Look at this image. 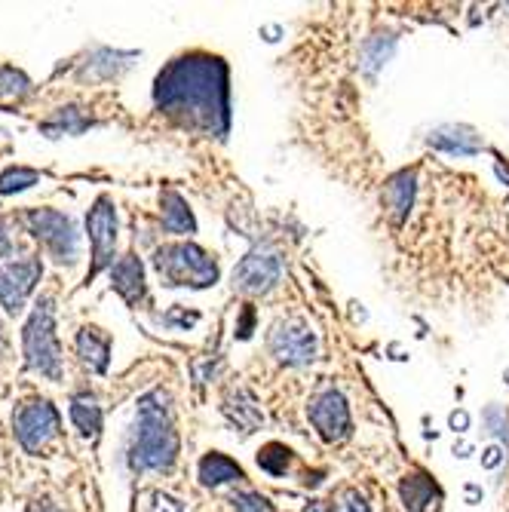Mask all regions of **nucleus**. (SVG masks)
<instances>
[{"label": "nucleus", "mask_w": 509, "mask_h": 512, "mask_svg": "<svg viewBox=\"0 0 509 512\" xmlns=\"http://www.w3.org/2000/svg\"><path fill=\"white\" fill-rule=\"evenodd\" d=\"M267 347L276 362L283 365H307L316 359V335L301 319H280L270 329Z\"/></svg>", "instance_id": "9d476101"}, {"label": "nucleus", "mask_w": 509, "mask_h": 512, "mask_svg": "<svg viewBox=\"0 0 509 512\" xmlns=\"http://www.w3.org/2000/svg\"><path fill=\"white\" fill-rule=\"evenodd\" d=\"M154 102L181 126L224 138L230 129V86L224 59L209 53L172 59L154 83Z\"/></svg>", "instance_id": "f257e3e1"}, {"label": "nucleus", "mask_w": 509, "mask_h": 512, "mask_svg": "<svg viewBox=\"0 0 509 512\" xmlns=\"http://www.w3.org/2000/svg\"><path fill=\"white\" fill-rule=\"evenodd\" d=\"M77 356L89 371L105 375L111 362V338L102 335V329H96V325H83L77 332Z\"/></svg>", "instance_id": "4468645a"}, {"label": "nucleus", "mask_w": 509, "mask_h": 512, "mask_svg": "<svg viewBox=\"0 0 509 512\" xmlns=\"http://www.w3.org/2000/svg\"><path fill=\"white\" fill-rule=\"evenodd\" d=\"M347 509H350V512H372V506H368V503H365V497H362V494H356V491H350V494H347Z\"/></svg>", "instance_id": "c756f323"}, {"label": "nucleus", "mask_w": 509, "mask_h": 512, "mask_svg": "<svg viewBox=\"0 0 509 512\" xmlns=\"http://www.w3.org/2000/svg\"><path fill=\"white\" fill-rule=\"evenodd\" d=\"M485 424L491 427L494 436H500V439L509 442V417H506L503 408H488V411H485Z\"/></svg>", "instance_id": "bb28decb"}, {"label": "nucleus", "mask_w": 509, "mask_h": 512, "mask_svg": "<svg viewBox=\"0 0 509 512\" xmlns=\"http://www.w3.org/2000/svg\"><path fill=\"white\" fill-rule=\"evenodd\" d=\"M399 494H402V503L408 512H427V506L436 509V500H439V488L430 476L424 473H411L402 479L399 485Z\"/></svg>", "instance_id": "f3484780"}, {"label": "nucleus", "mask_w": 509, "mask_h": 512, "mask_svg": "<svg viewBox=\"0 0 509 512\" xmlns=\"http://www.w3.org/2000/svg\"><path fill=\"white\" fill-rule=\"evenodd\" d=\"M111 289L129 304V307H138L148 295V286H145V267L138 261V255H123L114 267H111Z\"/></svg>", "instance_id": "ddd939ff"}, {"label": "nucleus", "mask_w": 509, "mask_h": 512, "mask_svg": "<svg viewBox=\"0 0 509 512\" xmlns=\"http://www.w3.org/2000/svg\"><path fill=\"white\" fill-rule=\"evenodd\" d=\"M92 126V120L89 117H83V111L80 108H59L53 117H46L43 123H40V129L50 135V138H62V135H80V132H86Z\"/></svg>", "instance_id": "aec40b11"}, {"label": "nucleus", "mask_w": 509, "mask_h": 512, "mask_svg": "<svg viewBox=\"0 0 509 512\" xmlns=\"http://www.w3.org/2000/svg\"><path fill=\"white\" fill-rule=\"evenodd\" d=\"M22 350H25V365L37 375L62 381V347L56 335V307L50 298H40L25 322L22 332Z\"/></svg>", "instance_id": "7ed1b4c3"}, {"label": "nucleus", "mask_w": 509, "mask_h": 512, "mask_svg": "<svg viewBox=\"0 0 509 512\" xmlns=\"http://www.w3.org/2000/svg\"><path fill=\"white\" fill-rule=\"evenodd\" d=\"M200 482L206 488H218V485H227V482H240L243 479V467L237 460H230L227 454L221 451H209L203 460H200Z\"/></svg>", "instance_id": "6ab92c4d"}, {"label": "nucleus", "mask_w": 509, "mask_h": 512, "mask_svg": "<svg viewBox=\"0 0 509 512\" xmlns=\"http://www.w3.org/2000/svg\"><path fill=\"white\" fill-rule=\"evenodd\" d=\"M178 457V433L172 421V399L166 390H151L138 399L135 424L126 445L132 473H166Z\"/></svg>", "instance_id": "f03ea898"}, {"label": "nucleus", "mask_w": 509, "mask_h": 512, "mask_svg": "<svg viewBox=\"0 0 509 512\" xmlns=\"http://www.w3.org/2000/svg\"><path fill=\"white\" fill-rule=\"evenodd\" d=\"M500 457H503V454H500L497 448H488V451H485V460H482V463H485V467H488V470H494V467H497V463H500Z\"/></svg>", "instance_id": "2f4dec72"}, {"label": "nucleus", "mask_w": 509, "mask_h": 512, "mask_svg": "<svg viewBox=\"0 0 509 512\" xmlns=\"http://www.w3.org/2000/svg\"><path fill=\"white\" fill-rule=\"evenodd\" d=\"M68 414L83 439H96L102 433V405L92 393H74L68 402Z\"/></svg>", "instance_id": "2eb2a0df"}, {"label": "nucleus", "mask_w": 509, "mask_h": 512, "mask_svg": "<svg viewBox=\"0 0 509 512\" xmlns=\"http://www.w3.org/2000/svg\"><path fill=\"white\" fill-rule=\"evenodd\" d=\"M289 463H292V448H286L283 442H267L261 451H258V467L267 473V476H286L289 470Z\"/></svg>", "instance_id": "5701e85b"}, {"label": "nucleus", "mask_w": 509, "mask_h": 512, "mask_svg": "<svg viewBox=\"0 0 509 512\" xmlns=\"http://www.w3.org/2000/svg\"><path fill=\"white\" fill-rule=\"evenodd\" d=\"M304 512H329V503H322V500H319V503H310Z\"/></svg>", "instance_id": "72a5a7b5"}, {"label": "nucleus", "mask_w": 509, "mask_h": 512, "mask_svg": "<svg viewBox=\"0 0 509 512\" xmlns=\"http://www.w3.org/2000/svg\"><path fill=\"white\" fill-rule=\"evenodd\" d=\"M163 230L178 234V237L197 234V218H194L188 200H184L181 194H175V191L163 194Z\"/></svg>", "instance_id": "a211bd4d"}, {"label": "nucleus", "mask_w": 509, "mask_h": 512, "mask_svg": "<svg viewBox=\"0 0 509 512\" xmlns=\"http://www.w3.org/2000/svg\"><path fill=\"white\" fill-rule=\"evenodd\" d=\"M224 411L234 417V424H240L246 433H252V430H258L261 424H264V414H261V408L255 405V399L246 393V390H237V393H230L227 396V405H224Z\"/></svg>", "instance_id": "412c9836"}, {"label": "nucleus", "mask_w": 509, "mask_h": 512, "mask_svg": "<svg viewBox=\"0 0 509 512\" xmlns=\"http://www.w3.org/2000/svg\"><path fill=\"white\" fill-rule=\"evenodd\" d=\"M467 424H470V417H467L464 411H460V414L454 411V414H451V427H454V430L464 433V430H467Z\"/></svg>", "instance_id": "7c9ffc66"}, {"label": "nucleus", "mask_w": 509, "mask_h": 512, "mask_svg": "<svg viewBox=\"0 0 509 512\" xmlns=\"http://www.w3.org/2000/svg\"><path fill=\"white\" fill-rule=\"evenodd\" d=\"M22 224L28 234L50 252L59 264H74L80 258V237L74 230V221L59 209H28L22 215Z\"/></svg>", "instance_id": "423d86ee"}, {"label": "nucleus", "mask_w": 509, "mask_h": 512, "mask_svg": "<svg viewBox=\"0 0 509 512\" xmlns=\"http://www.w3.org/2000/svg\"><path fill=\"white\" fill-rule=\"evenodd\" d=\"M307 417L316 427L322 442H344L350 436V405L338 390H326L319 393L310 405H307Z\"/></svg>", "instance_id": "9b49d317"}, {"label": "nucleus", "mask_w": 509, "mask_h": 512, "mask_svg": "<svg viewBox=\"0 0 509 512\" xmlns=\"http://www.w3.org/2000/svg\"><path fill=\"white\" fill-rule=\"evenodd\" d=\"M154 500H157V503H154V512H184V509L178 506V500H172V497H166V494H163V497L157 494Z\"/></svg>", "instance_id": "c85d7f7f"}, {"label": "nucleus", "mask_w": 509, "mask_h": 512, "mask_svg": "<svg viewBox=\"0 0 509 512\" xmlns=\"http://www.w3.org/2000/svg\"><path fill=\"white\" fill-rule=\"evenodd\" d=\"M252 322H255V310L246 307V310H243V319L237 322V338H249V335H252Z\"/></svg>", "instance_id": "cd10ccee"}, {"label": "nucleus", "mask_w": 509, "mask_h": 512, "mask_svg": "<svg viewBox=\"0 0 509 512\" xmlns=\"http://www.w3.org/2000/svg\"><path fill=\"white\" fill-rule=\"evenodd\" d=\"M230 503H234L237 512H273L270 500L258 491H237L234 497H230Z\"/></svg>", "instance_id": "a878e982"}, {"label": "nucleus", "mask_w": 509, "mask_h": 512, "mask_svg": "<svg viewBox=\"0 0 509 512\" xmlns=\"http://www.w3.org/2000/svg\"><path fill=\"white\" fill-rule=\"evenodd\" d=\"M427 145L439 154H448V157H476L485 142L482 135L473 129V126H464V123H445V126H436L430 135H427Z\"/></svg>", "instance_id": "f8f14e48"}, {"label": "nucleus", "mask_w": 509, "mask_h": 512, "mask_svg": "<svg viewBox=\"0 0 509 512\" xmlns=\"http://www.w3.org/2000/svg\"><path fill=\"white\" fill-rule=\"evenodd\" d=\"M40 181V172L37 169H28V166H10L4 175H0V197H10V194H19L31 184Z\"/></svg>", "instance_id": "b1692460"}, {"label": "nucleus", "mask_w": 509, "mask_h": 512, "mask_svg": "<svg viewBox=\"0 0 509 512\" xmlns=\"http://www.w3.org/2000/svg\"><path fill=\"white\" fill-rule=\"evenodd\" d=\"M384 206H387V212H390V218L396 224H402L408 218V212L414 206V172L411 169H405V172H399V175H393L387 181V188H384Z\"/></svg>", "instance_id": "dca6fc26"}, {"label": "nucleus", "mask_w": 509, "mask_h": 512, "mask_svg": "<svg viewBox=\"0 0 509 512\" xmlns=\"http://www.w3.org/2000/svg\"><path fill=\"white\" fill-rule=\"evenodd\" d=\"M59 427H62V417L46 399L25 402L13 417V433L28 454H40L59 436Z\"/></svg>", "instance_id": "0eeeda50"}, {"label": "nucleus", "mask_w": 509, "mask_h": 512, "mask_svg": "<svg viewBox=\"0 0 509 512\" xmlns=\"http://www.w3.org/2000/svg\"><path fill=\"white\" fill-rule=\"evenodd\" d=\"M86 234H89V246H92V267L86 279H96L102 270H108L114 264V252H117V209L111 203V197H99L92 203L89 215H86Z\"/></svg>", "instance_id": "6e6552de"}, {"label": "nucleus", "mask_w": 509, "mask_h": 512, "mask_svg": "<svg viewBox=\"0 0 509 512\" xmlns=\"http://www.w3.org/2000/svg\"><path fill=\"white\" fill-rule=\"evenodd\" d=\"M154 270L160 273L163 286H188L209 289L218 283V264L209 252L194 243H172L154 252Z\"/></svg>", "instance_id": "39448f33"}, {"label": "nucleus", "mask_w": 509, "mask_h": 512, "mask_svg": "<svg viewBox=\"0 0 509 512\" xmlns=\"http://www.w3.org/2000/svg\"><path fill=\"white\" fill-rule=\"evenodd\" d=\"M28 512H59V509H56L53 503H46V500H43V503L37 500V503H31V506H28Z\"/></svg>", "instance_id": "473e14b6"}, {"label": "nucleus", "mask_w": 509, "mask_h": 512, "mask_svg": "<svg viewBox=\"0 0 509 512\" xmlns=\"http://www.w3.org/2000/svg\"><path fill=\"white\" fill-rule=\"evenodd\" d=\"M393 46H396V40L384 46V37H372V40L365 43V50H362V65H365L368 71L381 68V65L393 56Z\"/></svg>", "instance_id": "393cba45"}, {"label": "nucleus", "mask_w": 509, "mask_h": 512, "mask_svg": "<svg viewBox=\"0 0 509 512\" xmlns=\"http://www.w3.org/2000/svg\"><path fill=\"white\" fill-rule=\"evenodd\" d=\"M4 347H7V335H4V325H0V356H4Z\"/></svg>", "instance_id": "f704fd0d"}, {"label": "nucleus", "mask_w": 509, "mask_h": 512, "mask_svg": "<svg viewBox=\"0 0 509 512\" xmlns=\"http://www.w3.org/2000/svg\"><path fill=\"white\" fill-rule=\"evenodd\" d=\"M40 273H43L40 258L22 252L7 230V221H0V304H4L7 313L16 316L25 307Z\"/></svg>", "instance_id": "20e7f679"}, {"label": "nucleus", "mask_w": 509, "mask_h": 512, "mask_svg": "<svg viewBox=\"0 0 509 512\" xmlns=\"http://www.w3.org/2000/svg\"><path fill=\"white\" fill-rule=\"evenodd\" d=\"M234 289L243 295H267L283 279V258L270 246H255L230 273Z\"/></svg>", "instance_id": "1a4fd4ad"}, {"label": "nucleus", "mask_w": 509, "mask_h": 512, "mask_svg": "<svg viewBox=\"0 0 509 512\" xmlns=\"http://www.w3.org/2000/svg\"><path fill=\"white\" fill-rule=\"evenodd\" d=\"M31 92V80L13 68V65H0V105H10V102H22Z\"/></svg>", "instance_id": "4be33fe9"}]
</instances>
